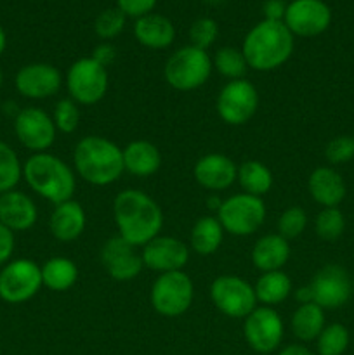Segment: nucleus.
<instances>
[{
    "label": "nucleus",
    "instance_id": "10",
    "mask_svg": "<svg viewBox=\"0 0 354 355\" xmlns=\"http://www.w3.org/2000/svg\"><path fill=\"white\" fill-rule=\"evenodd\" d=\"M42 270L30 259L10 260L0 270V298L7 304H24L40 291Z\"/></svg>",
    "mask_w": 354,
    "mask_h": 355
},
{
    "label": "nucleus",
    "instance_id": "36",
    "mask_svg": "<svg viewBox=\"0 0 354 355\" xmlns=\"http://www.w3.org/2000/svg\"><path fill=\"white\" fill-rule=\"evenodd\" d=\"M307 227V214L301 207H290L278 218V234L287 241L297 239Z\"/></svg>",
    "mask_w": 354,
    "mask_h": 355
},
{
    "label": "nucleus",
    "instance_id": "12",
    "mask_svg": "<svg viewBox=\"0 0 354 355\" xmlns=\"http://www.w3.org/2000/svg\"><path fill=\"white\" fill-rule=\"evenodd\" d=\"M285 326L281 315L274 307H255L245 318L243 335L250 349L259 354H271L280 347L283 340Z\"/></svg>",
    "mask_w": 354,
    "mask_h": 355
},
{
    "label": "nucleus",
    "instance_id": "50",
    "mask_svg": "<svg viewBox=\"0 0 354 355\" xmlns=\"http://www.w3.org/2000/svg\"><path fill=\"white\" fill-rule=\"evenodd\" d=\"M210 2H221V0H210Z\"/></svg>",
    "mask_w": 354,
    "mask_h": 355
},
{
    "label": "nucleus",
    "instance_id": "11",
    "mask_svg": "<svg viewBox=\"0 0 354 355\" xmlns=\"http://www.w3.org/2000/svg\"><path fill=\"white\" fill-rule=\"evenodd\" d=\"M217 113L224 123L239 127L245 125L259 107V92L246 78L231 80L217 96Z\"/></svg>",
    "mask_w": 354,
    "mask_h": 355
},
{
    "label": "nucleus",
    "instance_id": "30",
    "mask_svg": "<svg viewBox=\"0 0 354 355\" xmlns=\"http://www.w3.org/2000/svg\"><path fill=\"white\" fill-rule=\"evenodd\" d=\"M236 180L242 186L243 193L252 194V196L262 198L267 194L273 187L274 177L273 172L264 165L262 162L257 159H248L238 165V173H236Z\"/></svg>",
    "mask_w": 354,
    "mask_h": 355
},
{
    "label": "nucleus",
    "instance_id": "22",
    "mask_svg": "<svg viewBox=\"0 0 354 355\" xmlns=\"http://www.w3.org/2000/svg\"><path fill=\"white\" fill-rule=\"evenodd\" d=\"M307 189L312 200L323 208H335L344 201L347 193L342 175L332 166H318L311 172Z\"/></svg>",
    "mask_w": 354,
    "mask_h": 355
},
{
    "label": "nucleus",
    "instance_id": "6",
    "mask_svg": "<svg viewBox=\"0 0 354 355\" xmlns=\"http://www.w3.org/2000/svg\"><path fill=\"white\" fill-rule=\"evenodd\" d=\"M217 218L224 232L245 238L255 234L266 220V205L262 198L252 194H233L221 203L217 210Z\"/></svg>",
    "mask_w": 354,
    "mask_h": 355
},
{
    "label": "nucleus",
    "instance_id": "45",
    "mask_svg": "<svg viewBox=\"0 0 354 355\" xmlns=\"http://www.w3.org/2000/svg\"><path fill=\"white\" fill-rule=\"evenodd\" d=\"M295 298H297L298 304H311L312 293H311V288H309V284H307V286L298 288L297 293H295Z\"/></svg>",
    "mask_w": 354,
    "mask_h": 355
},
{
    "label": "nucleus",
    "instance_id": "1",
    "mask_svg": "<svg viewBox=\"0 0 354 355\" xmlns=\"http://www.w3.org/2000/svg\"><path fill=\"white\" fill-rule=\"evenodd\" d=\"M113 217L118 236L135 248L160 236L163 227L162 208L141 189L118 193L113 200Z\"/></svg>",
    "mask_w": 354,
    "mask_h": 355
},
{
    "label": "nucleus",
    "instance_id": "40",
    "mask_svg": "<svg viewBox=\"0 0 354 355\" xmlns=\"http://www.w3.org/2000/svg\"><path fill=\"white\" fill-rule=\"evenodd\" d=\"M156 6V0H117V7L130 17H142L153 10Z\"/></svg>",
    "mask_w": 354,
    "mask_h": 355
},
{
    "label": "nucleus",
    "instance_id": "32",
    "mask_svg": "<svg viewBox=\"0 0 354 355\" xmlns=\"http://www.w3.org/2000/svg\"><path fill=\"white\" fill-rule=\"evenodd\" d=\"M212 66L221 73L224 78L231 80H242L245 78L248 64L245 61V55L242 51L235 47H222L215 52L214 59H212Z\"/></svg>",
    "mask_w": 354,
    "mask_h": 355
},
{
    "label": "nucleus",
    "instance_id": "3",
    "mask_svg": "<svg viewBox=\"0 0 354 355\" xmlns=\"http://www.w3.org/2000/svg\"><path fill=\"white\" fill-rule=\"evenodd\" d=\"M242 52L248 68L255 71H273L290 59L294 52V35L283 21L264 19L246 33Z\"/></svg>",
    "mask_w": 354,
    "mask_h": 355
},
{
    "label": "nucleus",
    "instance_id": "19",
    "mask_svg": "<svg viewBox=\"0 0 354 355\" xmlns=\"http://www.w3.org/2000/svg\"><path fill=\"white\" fill-rule=\"evenodd\" d=\"M193 173L196 182L203 189L219 193V191L229 189L236 182L238 166L226 155L210 153V155H205L198 159Z\"/></svg>",
    "mask_w": 354,
    "mask_h": 355
},
{
    "label": "nucleus",
    "instance_id": "18",
    "mask_svg": "<svg viewBox=\"0 0 354 355\" xmlns=\"http://www.w3.org/2000/svg\"><path fill=\"white\" fill-rule=\"evenodd\" d=\"M101 262L115 281H132L141 274V253L135 252V246L125 241L120 236L110 238L101 250Z\"/></svg>",
    "mask_w": 354,
    "mask_h": 355
},
{
    "label": "nucleus",
    "instance_id": "14",
    "mask_svg": "<svg viewBox=\"0 0 354 355\" xmlns=\"http://www.w3.org/2000/svg\"><path fill=\"white\" fill-rule=\"evenodd\" d=\"M312 302L321 309H340L353 297V281L344 267L328 263L309 283Z\"/></svg>",
    "mask_w": 354,
    "mask_h": 355
},
{
    "label": "nucleus",
    "instance_id": "9",
    "mask_svg": "<svg viewBox=\"0 0 354 355\" xmlns=\"http://www.w3.org/2000/svg\"><path fill=\"white\" fill-rule=\"evenodd\" d=\"M210 300L219 312L235 319H245L257 307L252 284L233 274H224L212 281Z\"/></svg>",
    "mask_w": 354,
    "mask_h": 355
},
{
    "label": "nucleus",
    "instance_id": "48",
    "mask_svg": "<svg viewBox=\"0 0 354 355\" xmlns=\"http://www.w3.org/2000/svg\"><path fill=\"white\" fill-rule=\"evenodd\" d=\"M2 83H3V73L2 69H0V89H2Z\"/></svg>",
    "mask_w": 354,
    "mask_h": 355
},
{
    "label": "nucleus",
    "instance_id": "46",
    "mask_svg": "<svg viewBox=\"0 0 354 355\" xmlns=\"http://www.w3.org/2000/svg\"><path fill=\"white\" fill-rule=\"evenodd\" d=\"M7 47V37H6V31H3V28L0 26V55L3 54V51H6Z\"/></svg>",
    "mask_w": 354,
    "mask_h": 355
},
{
    "label": "nucleus",
    "instance_id": "38",
    "mask_svg": "<svg viewBox=\"0 0 354 355\" xmlns=\"http://www.w3.org/2000/svg\"><path fill=\"white\" fill-rule=\"evenodd\" d=\"M219 35V26L210 17H200L189 28V40L193 47L207 51Z\"/></svg>",
    "mask_w": 354,
    "mask_h": 355
},
{
    "label": "nucleus",
    "instance_id": "24",
    "mask_svg": "<svg viewBox=\"0 0 354 355\" xmlns=\"http://www.w3.org/2000/svg\"><path fill=\"white\" fill-rule=\"evenodd\" d=\"M290 243L280 234H264L252 248V263L260 272L281 270L290 259Z\"/></svg>",
    "mask_w": 354,
    "mask_h": 355
},
{
    "label": "nucleus",
    "instance_id": "13",
    "mask_svg": "<svg viewBox=\"0 0 354 355\" xmlns=\"http://www.w3.org/2000/svg\"><path fill=\"white\" fill-rule=\"evenodd\" d=\"M14 132L21 146L35 153H45L56 142L54 120L40 107H24L14 118Z\"/></svg>",
    "mask_w": 354,
    "mask_h": 355
},
{
    "label": "nucleus",
    "instance_id": "27",
    "mask_svg": "<svg viewBox=\"0 0 354 355\" xmlns=\"http://www.w3.org/2000/svg\"><path fill=\"white\" fill-rule=\"evenodd\" d=\"M42 270V284L56 293L68 291L78 279V267L71 259L66 257H52L45 260Z\"/></svg>",
    "mask_w": 354,
    "mask_h": 355
},
{
    "label": "nucleus",
    "instance_id": "17",
    "mask_svg": "<svg viewBox=\"0 0 354 355\" xmlns=\"http://www.w3.org/2000/svg\"><path fill=\"white\" fill-rule=\"evenodd\" d=\"M141 259L144 267L155 272H176L187 266L189 246L172 236H156L142 246Z\"/></svg>",
    "mask_w": 354,
    "mask_h": 355
},
{
    "label": "nucleus",
    "instance_id": "31",
    "mask_svg": "<svg viewBox=\"0 0 354 355\" xmlns=\"http://www.w3.org/2000/svg\"><path fill=\"white\" fill-rule=\"evenodd\" d=\"M23 179V165L17 153L7 142L0 141V194L16 189Z\"/></svg>",
    "mask_w": 354,
    "mask_h": 355
},
{
    "label": "nucleus",
    "instance_id": "16",
    "mask_svg": "<svg viewBox=\"0 0 354 355\" xmlns=\"http://www.w3.org/2000/svg\"><path fill=\"white\" fill-rule=\"evenodd\" d=\"M62 75L54 64L31 62L16 73L14 87L26 99H49L61 90Z\"/></svg>",
    "mask_w": 354,
    "mask_h": 355
},
{
    "label": "nucleus",
    "instance_id": "5",
    "mask_svg": "<svg viewBox=\"0 0 354 355\" xmlns=\"http://www.w3.org/2000/svg\"><path fill=\"white\" fill-rule=\"evenodd\" d=\"M212 58L203 49L186 45L174 52L163 68L167 83L180 92L200 89L212 75Z\"/></svg>",
    "mask_w": 354,
    "mask_h": 355
},
{
    "label": "nucleus",
    "instance_id": "28",
    "mask_svg": "<svg viewBox=\"0 0 354 355\" xmlns=\"http://www.w3.org/2000/svg\"><path fill=\"white\" fill-rule=\"evenodd\" d=\"M253 291L259 304H262L264 307H274V305L283 304L290 297L292 279L283 270L262 272L253 286Z\"/></svg>",
    "mask_w": 354,
    "mask_h": 355
},
{
    "label": "nucleus",
    "instance_id": "47",
    "mask_svg": "<svg viewBox=\"0 0 354 355\" xmlns=\"http://www.w3.org/2000/svg\"><path fill=\"white\" fill-rule=\"evenodd\" d=\"M221 203H222V201L219 200L217 196H214V198H210V200H208V205H210L212 210H219V207H221Z\"/></svg>",
    "mask_w": 354,
    "mask_h": 355
},
{
    "label": "nucleus",
    "instance_id": "25",
    "mask_svg": "<svg viewBox=\"0 0 354 355\" xmlns=\"http://www.w3.org/2000/svg\"><path fill=\"white\" fill-rule=\"evenodd\" d=\"M125 172L135 177H149L162 166V153L149 141H132L124 148Z\"/></svg>",
    "mask_w": 354,
    "mask_h": 355
},
{
    "label": "nucleus",
    "instance_id": "43",
    "mask_svg": "<svg viewBox=\"0 0 354 355\" xmlns=\"http://www.w3.org/2000/svg\"><path fill=\"white\" fill-rule=\"evenodd\" d=\"M287 3L283 0H267L264 3V16L269 21H283Z\"/></svg>",
    "mask_w": 354,
    "mask_h": 355
},
{
    "label": "nucleus",
    "instance_id": "39",
    "mask_svg": "<svg viewBox=\"0 0 354 355\" xmlns=\"http://www.w3.org/2000/svg\"><path fill=\"white\" fill-rule=\"evenodd\" d=\"M326 162L332 165H344L354 158V135H339L325 148Z\"/></svg>",
    "mask_w": 354,
    "mask_h": 355
},
{
    "label": "nucleus",
    "instance_id": "15",
    "mask_svg": "<svg viewBox=\"0 0 354 355\" xmlns=\"http://www.w3.org/2000/svg\"><path fill=\"white\" fill-rule=\"evenodd\" d=\"M283 23L294 37H318L328 30L332 10L323 0H292L285 10Z\"/></svg>",
    "mask_w": 354,
    "mask_h": 355
},
{
    "label": "nucleus",
    "instance_id": "42",
    "mask_svg": "<svg viewBox=\"0 0 354 355\" xmlns=\"http://www.w3.org/2000/svg\"><path fill=\"white\" fill-rule=\"evenodd\" d=\"M90 58H92L94 61L99 62L101 66L108 68V66L115 61V58H117V51H115L113 45L108 44V42H104V44L97 45V47L94 49V52Z\"/></svg>",
    "mask_w": 354,
    "mask_h": 355
},
{
    "label": "nucleus",
    "instance_id": "29",
    "mask_svg": "<svg viewBox=\"0 0 354 355\" xmlns=\"http://www.w3.org/2000/svg\"><path fill=\"white\" fill-rule=\"evenodd\" d=\"M292 333L301 342H314L325 328V309L311 304H301L292 315Z\"/></svg>",
    "mask_w": 354,
    "mask_h": 355
},
{
    "label": "nucleus",
    "instance_id": "35",
    "mask_svg": "<svg viewBox=\"0 0 354 355\" xmlns=\"http://www.w3.org/2000/svg\"><path fill=\"white\" fill-rule=\"evenodd\" d=\"M80 104H76L71 97L59 99L54 106L52 120H54L56 128L62 134H73L80 125Z\"/></svg>",
    "mask_w": 354,
    "mask_h": 355
},
{
    "label": "nucleus",
    "instance_id": "44",
    "mask_svg": "<svg viewBox=\"0 0 354 355\" xmlns=\"http://www.w3.org/2000/svg\"><path fill=\"white\" fill-rule=\"evenodd\" d=\"M278 355H314L307 347L301 345V343H292V345H287L281 349V352Z\"/></svg>",
    "mask_w": 354,
    "mask_h": 355
},
{
    "label": "nucleus",
    "instance_id": "2",
    "mask_svg": "<svg viewBox=\"0 0 354 355\" xmlns=\"http://www.w3.org/2000/svg\"><path fill=\"white\" fill-rule=\"evenodd\" d=\"M73 165L80 179L92 186L104 187L115 184L125 172L124 149L101 135L80 139L73 151Z\"/></svg>",
    "mask_w": 354,
    "mask_h": 355
},
{
    "label": "nucleus",
    "instance_id": "20",
    "mask_svg": "<svg viewBox=\"0 0 354 355\" xmlns=\"http://www.w3.org/2000/svg\"><path fill=\"white\" fill-rule=\"evenodd\" d=\"M38 210L35 201L21 191L0 194V224L12 232L28 231L37 224Z\"/></svg>",
    "mask_w": 354,
    "mask_h": 355
},
{
    "label": "nucleus",
    "instance_id": "33",
    "mask_svg": "<svg viewBox=\"0 0 354 355\" xmlns=\"http://www.w3.org/2000/svg\"><path fill=\"white\" fill-rule=\"evenodd\" d=\"M349 329L344 324L333 322V324L325 326L316 338L318 355H344L349 347Z\"/></svg>",
    "mask_w": 354,
    "mask_h": 355
},
{
    "label": "nucleus",
    "instance_id": "41",
    "mask_svg": "<svg viewBox=\"0 0 354 355\" xmlns=\"http://www.w3.org/2000/svg\"><path fill=\"white\" fill-rule=\"evenodd\" d=\"M14 246H16V238L10 229L0 224V266L7 263L14 253Z\"/></svg>",
    "mask_w": 354,
    "mask_h": 355
},
{
    "label": "nucleus",
    "instance_id": "34",
    "mask_svg": "<svg viewBox=\"0 0 354 355\" xmlns=\"http://www.w3.org/2000/svg\"><path fill=\"white\" fill-rule=\"evenodd\" d=\"M314 231L323 241H335L346 231V217L339 207L323 208L314 220Z\"/></svg>",
    "mask_w": 354,
    "mask_h": 355
},
{
    "label": "nucleus",
    "instance_id": "8",
    "mask_svg": "<svg viewBox=\"0 0 354 355\" xmlns=\"http://www.w3.org/2000/svg\"><path fill=\"white\" fill-rule=\"evenodd\" d=\"M66 87H68L69 97L76 104L92 106L106 96L108 87H110L108 68L101 66L92 58L78 59L69 66L68 75H66Z\"/></svg>",
    "mask_w": 354,
    "mask_h": 355
},
{
    "label": "nucleus",
    "instance_id": "21",
    "mask_svg": "<svg viewBox=\"0 0 354 355\" xmlns=\"http://www.w3.org/2000/svg\"><path fill=\"white\" fill-rule=\"evenodd\" d=\"M85 210L75 200L54 205V210L49 217V231L61 243H71L78 239L85 231Z\"/></svg>",
    "mask_w": 354,
    "mask_h": 355
},
{
    "label": "nucleus",
    "instance_id": "37",
    "mask_svg": "<svg viewBox=\"0 0 354 355\" xmlns=\"http://www.w3.org/2000/svg\"><path fill=\"white\" fill-rule=\"evenodd\" d=\"M125 17L127 16L118 7L104 9L94 21V30H96L97 37L103 40H111V38L118 37L125 28Z\"/></svg>",
    "mask_w": 354,
    "mask_h": 355
},
{
    "label": "nucleus",
    "instance_id": "26",
    "mask_svg": "<svg viewBox=\"0 0 354 355\" xmlns=\"http://www.w3.org/2000/svg\"><path fill=\"white\" fill-rule=\"evenodd\" d=\"M224 229L217 217L205 215L194 222L189 234V248L201 257L214 255L222 245Z\"/></svg>",
    "mask_w": 354,
    "mask_h": 355
},
{
    "label": "nucleus",
    "instance_id": "4",
    "mask_svg": "<svg viewBox=\"0 0 354 355\" xmlns=\"http://www.w3.org/2000/svg\"><path fill=\"white\" fill-rule=\"evenodd\" d=\"M28 187L52 205L73 200L76 180L73 170L51 153H35L23 165Z\"/></svg>",
    "mask_w": 354,
    "mask_h": 355
},
{
    "label": "nucleus",
    "instance_id": "49",
    "mask_svg": "<svg viewBox=\"0 0 354 355\" xmlns=\"http://www.w3.org/2000/svg\"><path fill=\"white\" fill-rule=\"evenodd\" d=\"M353 297H354V279H353Z\"/></svg>",
    "mask_w": 354,
    "mask_h": 355
},
{
    "label": "nucleus",
    "instance_id": "7",
    "mask_svg": "<svg viewBox=\"0 0 354 355\" xmlns=\"http://www.w3.org/2000/svg\"><path fill=\"white\" fill-rule=\"evenodd\" d=\"M194 284L184 270L160 274L151 286V305L163 318H179L193 304Z\"/></svg>",
    "mask_w": 354,
    "mask_h": 355
},
{
    "label": "nucleus",
    "instance_id": "23",
    "mask_svg": "<svg viewBox=\"0 0 354 355\" xmlns=\"http://www.w3.org/2000/svg\"><path fill=\"white\" fill-rule=\"evenodd\" d=\"M134 37L144 47L160 51V49H167L174 44L176 28L169 17L149 12L135 19Z\"/></svg>",
    "mask_w": 354,
    "mask_h": 355
},
{
    "label": "nucleus",
    "instance_id": "51",
    "mask_svg": "<svg viewBox=\"0 0 354 355\" xmlns=\"http://www.w3.org/2000/svg\"><path fill=\"white\" fill-rule=\"evenodd\" d=\"M0 354H2V343H0Z\"/></svg>",
    "mask_w": 354,
    "mask_h": 355
}]
</instances>
